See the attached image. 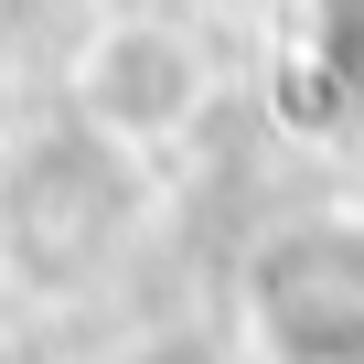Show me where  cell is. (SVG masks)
Returning <instances> with one entry per match:
<instances>
[{"label": "cell", "instance_id": "6da1fadb", "mask_svg": "<svg viewBox=\"0 0 364 364\" xmlns=\"http://www.w3.org/2000/svg\"><path fill=\"white\" fill-rule=\"evenodd\" d=\"M236 321L268 364H364V204L279 215L236 268Z\"/></svg>", "mask_w": 364, "mask_h": 364}, {"label": "cell", "instance_id": "7a4b0ae2", "mask_svg": "<svg viewBox=\"0 0 364 364\" xmlns=\"http://www.w3.org/2000/svg\"><path fill=\"white\" fill-rule=\"evenodd\" d=\"M65 97H75V118L107 150H171L182 129L204 118L215 65L193 54V33H171V22H107L65 65Z\"/></svg>", "mask_w": 364, "mask_h": 364}]
</instances>
